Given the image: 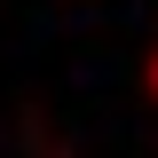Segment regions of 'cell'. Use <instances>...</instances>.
<instances>
[{"mask_svg":"<svg viewBox=\"0 0 158 158\" xmlns=\"http://www.w3.org/2000/svg\"><path fill=\"white\" fill-rule=\"evenodd\" d=\"M150 87H158V63H150Z\"/></svg>","mask_w":158,"mask_h":158,"instance_id":"cell-1","label":"cell"}]
</instances>
